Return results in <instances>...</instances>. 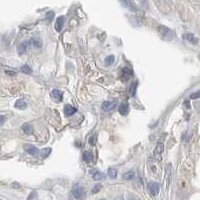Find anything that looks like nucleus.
Wrapping results in <instances>:
<instances>
[{
	"label": "nucleus",
	"instance_id": "obj_1",
	"mask_svg": "<svg viewBox=\"0 0 200 200\" xmlns=\"http://www.w3.org/2000/svg\"><path fill=\"white\" fill-rule=\"evenodd\" d=\"M71 193H72V196L74 197L75 199L80 200L84 197L85 192H84V189H83L82 186H80L79 184H76V185L73 186Z\"/></svg>",
	"mask_w": 200,
	"mask_h": 200
},
{
	"label": "nucleus",
	"instance_id": "obj_2",
	"mask_svg": "<svg viewBox=\"0 0 200 200\" xmlns=\"http://www.w3.org/2000/svg\"><path fill=\"white\" fill-rule=\"evenodd\" d=\"M148 190H149V192H150L151 195L155 196L159 193L160 186H159V184L156 183V182H150V183L148 184Z\"/></svg>",
	"mask_w": 200,
	"mask_h": 200
},
{
	"label": "nucleus",
	"instance_id": "obj_3",
	"mask_svg": "<svg viewBox=\"0 0 200 200\" xmlns=\"http://www.w3.org/2000/svg\"><path fill=\"white\" fill-rule=\"evenodd\" d=\"M24 150L26 151V152L28 153V154H30V155H32V156L37 155V154H38V152H39V150L36 147H35V146L29 145V144H28V145H25L24 146Z\"/></svg>",
	"mask_w": 200,
	"mask_h": 200
},
{
	"label": "nucleus",
	"instance_id": "obj_4",
	"mask_svg": "<svg viewBox=\"0 0 200 200\" xmlns=\"http://www.w3.org/2000/svg\"><path fill=\"white\" fill-rule=\"evenodd\" d=\"M115 106H116L115 101H105L102 104V109L105 111H109V110L114 109Z\"/></svg>",
	"mask_w": 200,
	"mask_h": 200
},
{
	"label": "nucleus",
	"instance_id": "obj_5",
	"mask_svg": "<svg viewBox=\"0 0 200 200\" xmlns=\"http://www.w3.org/2000/svg\"><path fill=\"white\" fill-rule=\"evenodd\" d=\"M64 21H65V18L63 16L58 17V18H57L56 23H55V29H56L58 32L61 31V30H62L63 25H64Z\"/></svg>",
	"mask_w": 200,
	"mask_h": 200
},
{
	"label": "nucleus",
	"instance_id": "obj_6",
	"mask_svg": "<svg viewBox=\"0 0 200 200\" xmlns=\"http://www.w3.org/2000/svg\"><path fill=\"white\" fill-rule=\"evenodd\" d=\"M30 41H25V42H22L21 44L19 45V47H18V54H23V53L26 52V50H27V48H28V46L30 45Z\"/></svg>",
	"mask_w": 200,
	"mask_h": 200
},
{
	"label": "nucleus",
	"instance_id": "obj_7",
	"mask_svg": "<svg viewBox=\"0 0 200 200\" xmlns=\"http://www.w3.org/2000/svg\"><path fill=\"white\" fill-rule=\"evenodd\" d=\"M92 173V178L94 179V180H102V179L105 178V175L104 173H102V172L98 171V170H94L91 172Z\"/></svg>",
	"mask_w": 200,
	"mask_h": 200
},
{
	"label": "nucleus",
	"instance_id": "obj_8",
	"mask_svg": "<svg viewBox=\"0 0 200 200\" xmlns=\"http://www.w3.org/2000/svg\"><path fill=\"white\" fill-rule=\"evenodd\" d=\"M76 111H77L76 108L73 107V106H71V105H66L64 107V113L66 116H71V115L74 114Z\"/></svg>",
	"mask_w": 200,
	"mask_h": 200
},
{
	"label": "nucleus",
	"instance_id": "obj_9",
	"mask_svg": "<svg viewBox=\"0 0 200 200\" xmlns=\"http://www.w3.org/2000/svg\"><path fill=\"white\" fill-rule=\"evenodd\" d=\"M51 96H52L53 99H54L55 101H57V102H59V101L62 100V94L57 89H54V90L52 91V92H51Z\"/></svg>",
	"mask_w": 200,
	"mask_h": 200
},
{
	"label": "nucleus",
	"instance_id": "obj_10",
	"mask_svg": "<svg viewBox=\"0 0 200 200\" xmlns=\"http://www.w3.org/2000/svg\"><path fill=\"white\" fill-rule=\"evenodd\" d=\"M107 175L111 179H115L116 177H117V170H116L115 168L110 167V168H108V170H107Z\"/></svg>",
	"mask_w": 200,
	"mask_h": 200
},
{
	"label": "nucleus",
	"instance_id": "obj_11",
	"mask_svg": "<svg viewBox=\"0 0 200 200\" xmlns=\"http://www.w3.org/2000/svg\"><path fill=\"white\" fill-rule=\"evenodd\" d=\"M118 111H119V113L121 115H127L128 111H129V108H128V105L127 104H121L119 106V108H118Z\"/></svg>",
	"mask_w": 200,
	"mask_h": 200
},
{
	"label": "nucleus",
	"instance_id": "obj_12",
	"mask_svg": "<svg viewBox=\"0 0 200 200\" xmlns=\"http://www.w3.org/2000/svg\"><path fill=\"white\" fill-rule=\"evenodd\" d=\"M22 130L24 131V133H26V134H32L33 133V127H32L31 125H30L29 123H26V124H24L23 126H22Z\"/></svg>",
	"mask_w": 200,
	"mask_h": 200
},
{
	"label": "nucleus",
	"instance_id": "obj_13",
	"mask_svg": "<svg viewBox=\"0 0 200 200\" xmlns=\"http://www.w3.org/2000/svg\"><path fill=\"white\" fill-rule=\"evenodd\" d=\"M183 38H185L187 41L192 43V44H196L197 43V39L195 38V36H194L193 34H189V33L185 34V35H183Z\"/></svg>",
	"mask_w": 200,
	"mask_h": 200
},
{
	"label": "nucleus",
	"instance_id": "obj_14",
	"mask_svg": "<svg viewBox=\"0 0 200 200\" xmlns=\"http://www.w3.org/2000/svg\"><path fill=\"white\" fill-rule=\"evenodd\" d=\"M83 160L85 162H91L93 160V154L90 151H85L83 153Z\"/></svg>",
	"mask_w": 200,
	"mask_h": 200
},
{
	"label": "nucleus",
	"instance_id": "obj_15",
	"mask_svg": "<svg viewBox=\"0 0 200 200\" xmlns=\"http://www.w3.org/2000/svg\"><path fill=\"white\" fill-rule=\"evenodd\" d=\"M15 107L18 109H25L27 107V103L24 100H17L15 103Z\"/></svg>",
	"mask_w": 200,
	"mask_h": 200
},
{
	"label": "nucleus",
	"instance_id": "obj_16",
	"mask_svg": "<svg viewBox=\"0 0 200 200\" xmlns=\"http://www.w3.org/2000/svg\"><path fill=\"white\" fill-rule=\"evenodd\" d=\"M134 176H135V173H134L133 171H128L123 174V178L125 179V180H132Z\"/></svg>",
	"mask_w": 200,
	"mask_h": 200
},
{
	"label": "nucleus",
	"instance_id": "obj_17",
	"mask_svg": "<svg viewBox=\"0 0 200 200\" xmlns=\"http://www.w3.org/2000/svg\"><path fill=\"white\" fill-rule=\"evenodd\" d=\"M31 43L34 45L35 47H37V48H40V47L42 46V41H41V39H40V38H33V39H31Z\"/></svg>",
	"mask_w": 200,
	"mask_h": 200
},
{
	"label": "nucleus",
	"instance_id": "obj_18",
	"mask_svg": "<svg viewBox=\"0 0 200 200\" xmlns=\"http://www.w3.org/2000/svg\"><path fill=\"white\" fill-rule=\"evenodd\" d=\"M115 61V57H114V55H109V56H107L105 58V63L107 65H111V64H113Z\"/></svg>",
	"mask_w": 200,
	"mask_h": 200
},
{
	"label": "nucleus",
	"instance_id": "obj_19",
	"mask_svg": "<svg viewBox=\"0 0 200 200\" xmlns=\"http://www.w3.org/2000/svg\"><path fill=\"white\" fill-rule=\"evenodd\" d=\"M21 71L23 72V73H26V74H29V73H31L32 72V70H31V68H30L28 65H24V66H22L21 68Z\"/></svg>",
	"mask_w": 200,
	"mask_h": 200
},
{
	"label": "nucleus",
	"instance_id": "obj_20",
	"mask_svg": "<svg viewBox=\"0 0 200 200\" xmlns=\"http://www.w3.org/2000/svg\"><path fill=\"white\" fill-rule=\"evenodd\" d=\"M163 148H164L163 144H162V143H158L157 146H156L155 152L157 153V154H161L162 152H163Z\"/></svg>",
	"mask_w": 200,
	"mask_h": 200
},
{
	"label": "nucleus",
	"instance_id": "obj_21",
	"mask_svg": "<svg viewBox=\"0 0 200 200\" xmlns=\"http://www.w3.org/2000/svg\"><path fill=\"white\" fill-rule=\"evenodd\" d=\"M100 189H101V185L100 184H96V185L93 187L92 188V193H98V192L100 191Z\"/></svg>",
	"mask_w": 200,
	"mask_h": 200
},
{
	"label": "nucleus",
	"instance_id": "obj_22",
	"mask_svg": "<svg viewBox=\"0 0 200 200\" xmlns=\"http://www.w3.org/2000/svg\"><path fill=\"white\" fill-rule=\"evenodd\" d=\"M53 16H54V12H53V11H49V12H47V13H46V19L48 20V21H51L52 18H53Z\"/></svg>",
	"mask_w": 200,
	"mask_h": 200
},
{
	"label": "nucleus",
	"instance_id": "obj_23",
	"mask_svg": "<svg viewBox=\"0 0 200 200\" xmlns=\"http://www.w3.org/2000/svg\"><path fill=\"white\" fill-rule=\"evenodd\" d=\"M95 143H96V136L92 135L89 139V144L90 145H95Z\"/></svg>",
	"mask_w": 200,
	"mask_h": 200
},
{
	"label": "nucleus",
	"instance_id": "obj_24",
	"mask_svg": "<svg viewBox=\"0 0 200 200\" xmlns=\"http://www.w3.org/2000/svg\"><path fill=\"white\" fill-rule=\"evenodd\" d=\"M190 98H191V99H196V98H200V91L193 93V94H191L190 95Z\"/></svg>",
	"mask_w": 200,
	"mask_h": 200
},
{
	"label": "nucleus",
	"instance_id": "obj_25",
	"mask_svg": "<svg viewBox=\"0 0 200 200\" xmlns=\"http://www.w3.org/2000/svg\"><path fill=\"white\" fill-rule=\"evenodd\" d=\"M5 122V117L3 115H0V125H2Z\"/></svg>",
	"mask_w": 200,
	"mask_h": 200
},
{
	"label": "nucleus",
	"instance_id": "obj_26",
	"mask_svg": "<svg viewBox=\"0 0 200 200\" xmlns=\"http://www.w3.org/2000/svg\"><path fill=\"white\" fill-rule=\"evenodd\" d=\"M130 200H140L138 198V197H135V196H133V197H131L130 198Z\"/></svg>",
	"mask_w": 200,
	"mask_h": 200
},
{
	"label": "nucleus",
	"instance_id": "obj_27",
	"mask_svg": "<svg viewBox=\"0 0 200 200\" xmlns=\"http://www.w3.org/2000/svg\"><path fill=\"white\" fill-rule=\"evenodd\" d=\"M114 200H124L122 197H117V198H115Z\"/></svg>",
	"mask_w": 200,
	"mask_h": 200
},
{
	"label": "nucleus",
	"instance_id": "obj_28",
	"mask_svg": "<svg viewBox=\"0 0 200 200\" xmlns=\"http://www.w3.org/2000/svg\"><path fill=\"white\" fill-rule=\"evenodd\" d=\"M99 200H106V199H104V198H102V199H99Z\"/></svg>",
	"mask_w": 200,
	"mask_h": 200
},
{
	"label": "nucleus",
	"instance_id": "obj_29",
	"mask_svg": "<svg viewBox=\"0 0 200 200\" xmlns=\"http://www.w3.org/2000/svg\"><path fill=\"white\" fill-rule=\"evenodd\" d=\"M199 58H200V55H199Z\"/></svg>",
	"mask_w": 200,
	"mask_h": 200
}]
</instances>
